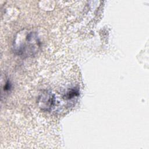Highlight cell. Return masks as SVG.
Segmentation results:
<instances>
[{"label": "cell", "instance_id": "obj_1", "mask_svg": "<svg viewBox=\"0 0 149 149\" xmlns=\"http://www.w3.org/2000/svg\"><path fill=\"white\" fill-rule=\"evenodd\" d=\"M16 46V51L22 56H30L34 55L40 48V41L36 33L30 32L24 35L23 42H19Z\"/></svg>", "mask_w": 149, "mask_h": 149}]
</instances>
